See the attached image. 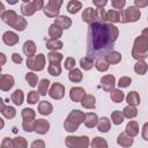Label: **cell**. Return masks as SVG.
<instances>
[{
	"label": "cell",
	"mask_w": 148,
	"mask_h": 148,
	"mask_svg": "<svg viewBox=\"0 0 148 148\" xmlns=\"http://www.w3.org/2000/svg\"><path fill=\"white\" fill-rule=\"evenodd\" d=\"M119 36V29L104 20H97L88 25L87 56L102 59L112 51L113 44Z\"/></svg>",
	"instance_id": "cell-1"
},
{
	"label": "cell",
	"mask_w": 148,
	"mask_h": 148,
	"mask_svg": "<svg viewBox=\"0 0 148 148\" xmlns=\"http://www.w3.org/2000/svg\"><path fill=\"white\" fill-rule=\"evenodd\" d=\"M86 113L80 110H72L64 121V128L68 133H74L79 130L80 125L84 121Z\"/></svg>",
	"instance_id": "cell-2"
},
{
	"label": "cell",
	"mask_w": 148,
	"mask_h": 148,
	"mask_svg": "<svg viewBox=\"0 0 148 148\" xmlns=\"http://www.w3.org/2000/svg\"><path fill=\"white\" fill-rule=\"evenodd\" d=\"M25 65L29 69H31V72H40L45 68L46 65V57L43 53H38L31 57L27 58Z\"/></svg>",
	"instance_id": "cell-3"
},
{
	"label": "cell",
	"mask_w": 148,
	"mask_h": 148,
	"mask_svg": "<svg viewBox=\"0 0 148 148\" xmlns=\"http://www.w3.org/2000/svg\"><path fill=\"white\" fill-rule=\"evenodd\" d=\"M65 145L67 148H88L90 146V140L87 135H67L65 138Z\"/></svg>",
	"instance_id": "cell-4"
},
{
	"label": "cell",
	"mask_w": 148,
	"mask_h": 148,
	"mask_svg": "<svg viewBox=\"0 0 148 148\" xmlns=\"http://www.w3.org/2000/svg\"><path fill=\"white\" fill-rule=\"evenodd\" d=\"M132 50L139 53H148V28H145L141 35L134 39Z\"/></svg>",
	"instance_id": "cell-5"
},
{
	"label": "cell",
	"mask_w": 148,
	"mask_h": 148,
	"mask_svg": "<svg viewBox=\"0 0 148 148\" xmlns=\"http://www.w3.org/2000/svg\"><path fill=\"white\" fill-rule=\"evenodd\" d=\"M123 15V23H133L140 20L141 10L135 6H128L126 9L121 10Z\"/></svg>",
	"instance_id": "cell-6"
},
{
	"label": "cell",
	"mask_w": 148,
	"mask_h": 148,
	"mask_svg": "<svg viewBox=\"0 0 148 148\" xmlns=\"http://www.w3.org/2000/svg\"><path fill=\"white\" fill-rule=\"evenodd\" d=\"M61 5H62V0H49L43 8L45 16H47L50 18L58 17L59 13H60Z\"/></svg>",
	"instance_id": "cell-7"
},
{
	"label": "cell",
	"mask_w": 148,
	"mask_h": 148,
	"mask_svg": "<svg viewBox=\"0 0 148 148\" xmlns=\"http://www.w3.org/2000/svg\"><path fill=\"white\" fill-rule=\"evenodd\" d=\"M49 96L52 99L59 101L65 96V86L60 82H54L51 84V88L49 90Z\"/></svg>",
	"instance_id": "cell-8"
},
{
	"label": "cell",
	"mask_w": 148,
	"mask_h": 148,
	"mask_svg": "<svg viewBox=\"0 0 148 148\" xmlns=\"http://www.w3.org/2000/svg\"><path fill=\"white\" fill-rule=\"evenodd\" d=\"M116 84H117L116 83V77L112 74H106V75L101 77V87L103 88L104 91H109L110 92L111 90L114 89Z\"/></svg>",
	"instance_id": "cell-9"
},
{
	"label": "cell",
	"mask_w": 148,
	"mask_h": 148,
	"mask_svg": "<svg viewBox=\"0 0 148 148\" xmlns=\"http://www.w3.org/2000/svg\"><path fill=\"white\" fill-rule=\"evenodd\" d=\"M81 18H82L83 22H86V23H88V24H90V23L97 21V18H98L97 9H96V8H92V7H87V8L83 10V13H82Z\"/></svg>",
	"instance_id": "cell-10"
},
{
	"label": "cell",
	"mask_w": 148,
	"mask_h": 148,
	"mask_svg": "<svg viewBox=\"0 0 148 148\" xmlns=\"http://www.w3.org/2000/svg\"><path fill=\"white\" fill-rule=\"evenodd\" d=\"M15 84V80L9 74H2L0 77V89L2 91H9Z\"/></svg>",
	"instance_id": "cell-11"
},
{
	"label": "cell",
	"mask_w": 148,
	"mask_h": 148,
	"mask_svg": "<svg viewBox=\"0 0 148 148\" xmlns=\"http://www.w3.org/2000/svg\"><path fill=\"white\" fill-rule=\"evenodd\" d=\"M86 95H87L86 94V90L82 87H73L69 90V98L73 102H75V103H77V102L81 103V101L83 99V97Z\"/></svg>",
	"instance_id": "cell-12"
},
{
	"label": "cell",
	"mask_w": 148,
	"mask_h": 148,
	"mask_svg": "<svg viewBox=\"0 0 148 148\" xmlns=\"http://www.w3.org/2000/svg\"><path fill=\"white\" fill-rule=\"evenodd\" d=\"M18 40H20V37H18V35L16 34V32H14V31H6V32H3V35H2V42L6 44V45H8V46H14V45H16L17 43H18Z\"/></svg>",
	"instance_id": "cell-13"
},
{
	"label": "cell",
	"mask_w": 148,
	"mask_h": 148,
	"mask_svg": "<svg viewBox=\"0 0 148 148\" xmlns=\"http://www.w3.org/2000/svg\"><path fill=\"white\" fill-rule=\"evenodd\" d=\"M106 21L111 24L114 23H123V15L121 10H116V9H110L106 12Z\"/></svg>",
	"instance_id": "cell-14"
},
{
	"label": "cell",
	"mask_w": 148,
	"mask_h": 148,
	"mask_svg": "<svg viewBox=\"0 0 148 148\" xmlns=\"http://www.w3.org/2000/svg\"><path fill=\"white\" fill-rule=\"evenodd\" d=\"M36 8L34 5V1H29V0H23L22 5H21V13L23 16H32L36 13Z\"/></svg>",
	"instance_id": "cell-15"
},
{
	"label": "cell",
	"mask_w": 148,
	"mask_h": 148,
	"mask_svg": "<svg viewBox=\"0 0 148 148\" xmlns=\"http://www.w3.org/2000/svg\"><path fill=\"white\" fill-rule=\"evenodd\" d=\"M50 130V123L45 119H36L35 120V132L37 134H46Z\"/></svg>",
	"instance_id": "cell-16"
},
{
	"label": "cell",
	"mask_w": 148,
	"mask_h": 148,
	"mask_svg": "<svg viewBox=\"0 0 148 148\" xmlns=\"http://www.w3.org/2000/svg\"><path fill=\"white\" fill-rule=\"evenodd\" d=\"M133 142H134V139L132 136H130L126 132H121L117 138V143L121 148H128L133 145Z\"/></svg>",
	"instance_id": "cell-17"
},
{
	"label": "cell",
	"mask_w": 148,
	"mask_h": 148,
	"mask_svg": "<svg viewBox=\"0 0 148 148\" xmlns=\"http://www.w3.org/2000/svg\"><path fill=\"white\" fill-rule=\"evenodd\" d=\"M17 14H16V12L15 10H12V9H9V10H5L2 14H0V18L2 20V22H5L6 24H8L9 27H12V24L15 22V20L17 18Z\"/></svg>",
	"instance_id": "cell-18"
},
{
	"label": "cell",
	"mask_w": 148,
	"mask_h": 148,
	"mask_svg": "<svg viewBox=\"0 0 148 148\" xmlns=\"http://www.w3.org/2000/svg\"><path fill=\"white\" fill-rule=\"evenodd\" d=\"M54 24L60 27L62 30H66L72 27V20H71V17H68L66 15H59L58 17L54 18Z\"/></svg>",
	"instance_id": "cell-19"
},
{
	"label": "cell",
	"mask_w": 148,
	"mask_h": 148,
	"mask_svg": "<svg viewBox=\"0 0 148 148\" xmlns=\"http://www.w3.org/2000/svg\"><path fill=\"white\" fill-rule=\"evenodd\" d=\"M98 120H99V119H98V116H97L95 112H88V113H86L83 124H84L86 127H88V128H92V127L97 126Z\"/></svg>",
	"instance_id": "cell-20"
},
{
	"label": "cell",
	"mask_w": 148,
	"mask_h": 148,
	"mask_svg": "<svg viewBox=\"0 0 148 148\" xmlns=\"http://www.w3.org/2000/svg\"><path fill=\"white\" fill-rule=\"evenodd\" d=\"M38 112L42 116H50L53 112V105L47 101H42L38 103Z\"/></svg>",
	"instance_id": "cell-21"
},
{
	"label": "cell",
	"mask_w": 148,
	"mask_h": 148,
	"mask_svg": "<svg viewBox=\"0 0 148 148\" xmlns=\"http://www.w3.org/2000/svg\"><path fill=\"white\" fill-rule=\"evenodd\" d=\"M125 132H126L130 136H132V138L136 136V135L139 134V123H138L136 120H130V121L126 124Z\"/></svg>",
	"instance_id": "cell-22"
},
{
	"label": "cell",
	"mask_w": 148,
	"mask_h": 148,
	"mask_svg": "<svg viewBox=\"0 0 148 148\" xmlns=\"http://www.w3.org/2000/svg\"><path fill=\"white\" fill-rule=\"evenodd\" d=\"M22 50H23V53L28 58V57H31V56H35L36 54L37 47H36V44H35L34 40H25L24 44H23V46H22Z\"/></svg>",
	"instance_id": "cell-23"
},
{
	"label": "cell",
	"mask_w": 148,
	"mask_h": 148,
	"mask_svg": "<svg viewBox=\"0 0 148 148\" xmlns=\"http://www.w3.org/2000/svg\"><path fill=\"white\" fill-rule=\"evenodd\" d=\"M104 59H105L110 65H117V64H119V62L121 61V53L118 52V51L112 50L111 52H109V53L104 57Z\"/></svg>",
	"instance_id": "cell-24"
},
{
	"label": "cell",
	"mask_w": 148,
	"mask_h": 148,
	"mask_svg": "<svg viewBox=\"0 0 148 148\" xmlns=\"http://www.w3.org/2000/svg\"><path fill=\"white\" fill-rule=\"evenodd\" d=\"M1 114L6 119H13L16 116V110L14 106L6 105L3 102H1Z\"/></svg>",
	"instance_id": "cell-25"
},
{
	"label": "cell",
	"mask_w": 148,
	"mask_h": 148,
	"mask_svg": "<svg viewBox=\"0 0 148 148\" xmlns=\"http://www.w3.org/2000/svg\"><path fill=\"white\" fill-rule=\"evenodd\" d=\"M125 94L121 89L119 88H114L113 90L110 91V98L113 103H121L124 99H125Z\"/></svg>",
	"instance_id": "cell-26"
},
{
	"label": "cell",
	"mask_w": 148,
	"mask_h": 148,
	"mask_svg": "<svg viewBox=\"0 0 148 148\" xmlns=\"http://www.w3.org/2000/svg\"><path fill=\"white\" fill-rule=\"evenodd\" d=\"M111 128V120L108 118V117H102L99 118L98 120V124H97V130L101 132V133H106L109 132Z\"/></svg>",
	"instance_id": "cell-27"
},
{
	"label": "cell",
	"mask_w": 148,
	"mask_h": 148,
	"mask_svg": "<svg viewBox=\"0 0 148 148\" xmlns=\"http://www.w3.org/2000/svg\"><path fill=\"white\" fill-rule=\"evenodd\" d=\"M62 36V29L58 27L57 24L52 23L49 27V37L50 39H59Z\"/></svg>",
	"instance_id": "cell-28"
},
{
	"label": "cell",
	"mask_w": 148,
	"mask_h": 148,
	"mask_svg": "<svg viewBox=\"0 0 148 148\" xmlns=\"http://www.w3.org/2000/svg\"><path fill=\"white\" fill-rule=\"evenodd\" d=\"M64 59V56L60 53V52H57V51H50L47 53V60H49V64H52V65H60L61 60Z\"/></svg>",
	"instance_id": "cell-29"
},
{
	"label": "cell",
	"mask_w": 148,
	"mask_h": 148,
	"mask_svg": "<svg viewBox=\"0 0 148 148\" xmlns=\"http://www.w3.org/2000/svg\"><path fill=\"white\" fill-rule=\"evenodd\" d=\"M67 12L69 14H76L82 9V2L77 0H71L67 2Z\"/></svg>",
	"instance_id": "cell-30"
},
{
	"label": "cell",
	"mask_w": 148,
	"mask_h": 148,
	"mask_svg": "<svg viewBox=\"0 0 148 148\" xmlns=\"http://www.w3.org/2000/svg\"><path fill=\"white\" fill-rule=\"evenodd\" d=\"M125 99H126V102H127V104H128V105L136 106V105H139V104H140V96H139V94H138L135 90L130 91V92L126 95Z\"/></svg>",
	"instance_id": "cell-31"
},
{
	"label": "cell",
	"mask_w": 148,
	"mask_h": 148,
	"mask_svg": "<svg viewBox=\"0 0 148 148\" xmlns=\"http://www.w3.org/2000/svg\"><path fill=\"white\" fill-rule=\"evenodd\" d=\"M81 105L84 108V109H94L96 106V98L94 95H90V94H87L83 99L81 101Z\"/></svg>",
	"instance_id": "cell-32"
},
{
	"label": "cell",
	"mask_w": 148,
	"mask_h": 148,
	"mask_svg": "<svg viewBox=\"0 0 148 148\" xmlns=\"http://www.w3.org/2000/svg\"><path fill=\"white\" fill-rule=\"evenodd\" d=\"M80 66L83 71H90L94 66H95V59L91 58V57H83L80 59Z\"/></svg>",
	"instance_id": "cell-33"
},
{
	"label": "cell",
	"mask_w": 148,
	"mask_h": 148,
	"mask_svg": "<svg viewBox=\"0 0 148 148\" xmlns=\"http://www.w3.org/2000/svg\"><path fill=\"white\" fill-rule=\"evenodd\" d=\"M68 79H69V81H72V82H74V83H79V82L82 81L83 74H82V72H81L80 68H76V67H75L74 69L69 71V73H68Z\"/></svg>",
	"instance_id": "cell-34"
},
{
	"label": "cell",
	"mask_w": 148,
	"mask_h": 148,
	"mask_svg": "<svg viewBox=\"0 0 148 148\" xmlns=\"http://www.w3.org/2000/svg\"><path fill=\"white\" fill-rule=\"evenodd\" d=\"M51 88V82L47 79H42L38 83V92L42 96H46V94H49V90Z\"/></svg>",
	"instance_id": "cell-35"
},
{
	"label": "cell",
	"mask_w": 148,
	"mask_h": 148,
	"mask_svg": "<svg viewBox=\"0 0 148 148\" xmlns=\"http://www.w3.org/2000/svg\"><path fill=\"white\" fill-rule=\"evenodd\" d=\"M28 25L27 20L23 16H17V18L15 20V22L12 24V28L16 31H23Z\"/></svg>",
	"instance_id": "cell-36"
},
{
	"label": "cell",
	"mask_w": 148,
	"mask_h": 148,
	"mask_svg": "<svg viewBox=\"0 0 148 148\" xmlns=\"http://www.w3.org/2000/svg\"><path fill=\"white\" fill-rule=\"evenodd\" d=\"M46 47L50 51H57L61 50L64 47V43L60 39H47L46 40Z\"/></svg>",
	"instance_id": "cell-37"
},
{
	"label": "cell",
	"mask_w": 148,
	"mask_h": 148,
	"mask_svg": "<svg viewBox=\"0 0 148 148\" xmlns=\"http://www.w3.org/2000/svg\"><path fill=\"white\" fill-rule=\"evenodd\" d=\"M90 147L91 148H109L106 140L102 136H95L90 142Z\"/></svg>",
	"instance_id": "cell-38"
},
{
	"label": "cell",
	"mask_w": 148,
	"mask_h": 148,
	"mask_svg": "<svg viewBox=\"0 0 148 148\" xmlns=\"http://www.w3.org/2000/svg\"><path fill=\"white\" fill-rule=\"evenodd\" d=\"M24 79H25V81L28 82V84H29L30 87H32V88H34V87H37L38 83H39L38 75H37L35 72H28V73L25 74Z\"/></svg>",
	"instance_id": "cell-39"
},
{
	"label": "cell",
	"mask_w": 148,
	"mask_h": 148,
	"mask_svg": "<svg viewBox=\"0 0 148 148\" xmlns=\"http://www.w3.org/2000/svg\"><path fill=\"white\" fill-rule=\"evenodd\" d=\"M10 99H12V102H13L15 105H21V104L23 103V101H24V94H23V91H22L21 89H16V90L12 94Z\"/></svg>",
	"instance_id": "cell-40"
},
{
	"label": "cell",
	"mask_w": 148,
	"mask_h": 148,
	"mask_svg": "<svg viewBox=\"0 0 148 148\" xmlns=\"http://www.w3.org/2000/svg\"><path fill=\"white\" fill-rule=\"evenodd\" d=\"M123 114H124V117L127 118V119H133V118H135V117L138 116V109H136V106L127 105V106L124 108Z\"/></svg>",
	"instance_id": "cell-41"
},
{
	"label": "cell",
	"mask_w": 148,
	"mask_h": 148,
	"mask_svg": "<svg viewBox=\"0 0 148 148\" xmlns=\"http://www.w3.org/2000/svg\"><path fill=\"white\" fill-rule=\"evenodd\" d=\"M148 71V64L142 60V61H136L134 65V72L139 75H145Z\"/></svg>",
	"instance_id": "cell-42"
},
{
	"label": "cell",
	"mask_w": 148,
	"mask_h": 148,
	"mask_svg": "<svg viewBox=\"0 0 148 148\" xmlns=\"http://www.w3.org/2000/svg\"><path fill=\"white\" fill-rule=\"evenodd\" d=\"M21 117L23 120H36V112L30 108H24L21 111Z\"/></svg>",
	"instance_id": "cell-43"
},
{
	"label": "cell",
	"mask_w": 148,
	"mask_h": 148,
	"mask_svg": "<svg viewBox=\"0 0 148 148\" xmlns=\"http://www.w3.org/2000/svg\"><path fill=\"white\" fill-rule=\"evenodd\" d=\"M125 117L123 114V111H119V110H114L112 113H111V121L114 124V125H120L123 121H124Z\"/></svg>",
	"instance_id": "cell-44"
},
{
	"label": "cell",
	"mask_w": 148,
	"mask_h": 148,
	"mask_svg": "<svg viewBox=\"0 0 148 148\" xmlns=\"http://www.w3.org/2000/svg\"><path fill=\"white\" fill-rule=\"evenodd\" d=\"M109 67H110V64H109L104 58L97 59V60L95 61V68H96L98 72H106V71L109 69Z\"/></svg>",
	"instance_id": "cell-45"
},
{
	"label": "cell",
	"mask_w": 148,
	"mask_h": 148,
	"mask_svg": "<svg viewBox=\"0 0 148 148\" xmlns=\"http://www.w3.org/2000/svg\"><path fill=\"white\" fill-rule=\"evenodd\" d=\"M39 101V92L36 91V90H31L28 92V96H27V102L28 104H37V102Z\"/></svg>",
	"instance_id": "cell-46"
},
{
	"label": "cell",
	"mask_w": 148,
	"mask_h": 148,
	"mask_svg": "<svg viewBox=\"0 0 148 148\" xmlns=\"http://www.w3.org/2000/svg\"><path fill=\"white\" fill-rule=\"evenodd\" d=\"M47 72L50 75L52 76H59L61 74V66L60 65H52V64H49L47 66Z\"/></svg>",
	"instance_id": "cell-47"
},
{
	"label": "cell",
	"mask_w": 148,
	"mask_h": 148,
	"mask_svg": "<svg viewBox=\"0 0 148 148\" xmlns=\"http://www.w3.org/2000/svg\"><path fill=\"white\" fill-rule=\"evenodd\" d=\"M13 142H14L15 148H27L28 147V141L23 136H16V138H14L13 139Z\"/></svg>",
	"instance_id": "cell-48"
},
{
	"label": "cell",
	"mask_w": 148,
	"mask_h": 148,
	"mask_svg": "<svg viewBox=\"0 0 148 148\" xmlns=\"http://www.w3.org/2000/svg\"><path fill=\"white\" fill-rule=\"evenodd\" d=\"M131 83H132V79H131L130 76H121V77L118 80V82H117L119 89H121V88H127Z\"/></svg>",
	"instance_id": "cell-49"
},
{
	"label": "cell",
	"mask_w": 148,
	"mask_h": 148,
	"mask_svg": "<svg viewBox=\"0 0 148 148\" xmlns=\"http://www.w3.org/2000/svg\"><path fill=\"white\" fill-rule=\"evenodd\" d=\"M22 128L28 133L34 132L35 131V120H23L22 121Z\"/></svg>",
	"instance_id": "cell-50"
},
{
	"label": "cell",
	"mask_w": 148,
	"mask_h": 148,
	"mask_svg": "<svg viewBox=\"0 0 148 148\" xmlns=\"http://www.w3.org/2000/svg\"><path fill=\"white\" fill-rule=\"evenodd\" d=\"M64 67L65 69L67 71H72L75 68V59L73 57H67L65 59V64H64Z\"/></svg>",
	"instance_id": "cell-51"
},
{
	"label": "cell",
	"mask_w": 148,
	"mask_h": 148,
	"mask_svg": "<svg viewBox=\"0 0 148 148\" xmlns=\"http://www.w3.org/2000/svg\"><path fill=\"white\" fill-rule=\"evenodd\" d=\"M125 5H126V1L125 0H112L111 1V6L116 10H123V8L125 7Z\"/></svg>",
	"instance_id": "cell-52"
},
{
	"label": "cell",
	"mask_w": 148,
	"mask_h": 148,
	"mask_svg": "<svg viewBox=\"0 0 148 148\" xmlns=\"http://www.w3.org/2000/svg\"><path fill=\"white\" fill-rule=\"evenodd\" d=\"M0 148H15L14 142H13V139H10V138H3L2 141H1Z\"/></svg>",
	"instance_id": "cell-53"
},
{
	"label": "cell",
	"mask_w": 148,
	"mask_h": 148,
	"mask_svg": "<svg viewBox=\"0 0 148 148\" xmlns=\"http://www.w3.org/2000/svg\"><path fill=\"white\" fill-rule=\"evenodd\" d=\"M30 148H45V142L40 139H37L32 141V143L30 145Z\"/></svg>",
	"instance_id": "cell-54"
},
{
	"label": "cell",
	"mask_w": 148,
	"mask_h": 148,
	"mask_svg": "<svg viewBox=\"0 0 148 148\" xmlns=\"http://www.w3.org/2000/svg\"><path fill=\"white\" fill-rule=\"evenodd\" d=\"M141 136L145 141H148V121L145 123L142 128H141Z\"/></svg>",
	"instance_id": "cell-55"
},
{
	"label": "cell",
	"mask_w": 148,
	"mask_h": 148,
	"mask_svg": "<svg viewBox=\"0 0 148 148\" xmlns=\"http://www.w3.org/2000/svg\"><path fill=\"white\" fill-rule=\"evenodd\" d=\"M12 61H13L14 64L20 65V64L23 61V58H22V56H21V54H18V53L14 52V53L12 54Z\"/></svg>",
	"instance_id": "cell-56"
},
{
	"label": "cell",
	"mask_w": 148,
	"mask_h": 148,
	"mask_svg": "<svg viewBox=\"0 0 148 148\" xmlns=\"http://www.w3.org/2000/svg\"><path fill=\"white\" fill-rule=\"evenodd\" d=\"M134 6L140 8H145L148 6V0H134Z\"/></svg>",
	"instance_id": "cell-57"
},
{
	"label": "cell",
	"mask_w": 148,
	"mask_h": 148,
	"mask_svg": "<svg viewBox=\"0 0 148 148\" xmlns=\"http://www.w3.org/2000/svg\"><path fill=\"white\" fill-rule=\"evenodd\" d=\"M34 1V5H35V8H36V10L38 12V10H40V9H43L44 8V6H45V2L43 1V0H32Z\"/></svg>",
	"instance_id": "cell-58"
},
{
	"label": "cell",
	"mask_w": 148,
	"mask_h": 148,
	"mask_svg": "<svg viewBox=\"0 0 148 148\" xmlns=\"http://www.w3.org/2000/svg\"><path fill=\"white\" fill-rule=\"evenodd\" d=\"M92 3L96 8H104V6L108 3V1L106 0H94Z\"/></svg>",
	"instance_id": "cell-59"
},
{
	"label": "cell",
	"mask_w": 148,
	"mask_h": 148,
	"mask_svg": "<svg viewBox=\"0 0 148 148\" xmlns=\"http://www.w3.org/2000/svg\"><path fill=\"white\" fill-rule=\"evenodd\" d=\"M0 56H1V59H2V61H1V65H5V62H6V56H5V53H0Z\"/></svg>",
	"instance_id": "cell-60"
},
{
	"label": "cell",
	"mask_w": 148,
	"mask_h": 148,
	"mask_svg": "<svg viewBox=\"0 0 148 148\" xmlns=\"http://www.w3.org/2000/svg\"><path fill=\"white\" fill-rule=\"evenodd\" d=\"M147 20H148V17H147Z\"/></svg>",
	"instance_id": "cell-61"
}]
</instances>
